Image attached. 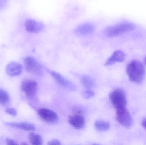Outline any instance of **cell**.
Masks as SVG:
<instances>
[{
    "instance_id": "obj_23",
    "label": "cell",
    "mask_w": 146,
    "mask_h": 145,
    "mask_svg": "<svg viewBox=\"0 0 146 145\" xmlns=\"http://www.w3.org/2000/svg\"><path fill=\"white\" fill-rule=\"evenodd\" d=\"M142 125L144 128L146 129V118L143 120L142 122Z\"/></svg>"
},
{
    "instance_id": "obj_12",
    "label": "cell",
    "mask_w": 146,
    "mask_h": 145,
    "mask_svg": "<svg viewBox=\"0 0 146 145\" xmlns=\"http://www.w3.org/2000/svg\"><path fill=\"white\" fill-rule=\"evenodd\" d=\"M95 27L91 23H86L82 24L76 29L75 32L80 35H86L93 32Z\"/></svg>"
},
{
    "instance_id": "obj_11",
    "label": "cell",
    "mask_w": 146,
    "mask_h": 145,
    "mask_svg": "<svg viewBox=\"0 0 146 145\" xmlns=\"http://www.w3.org/2000/svg\"><path fill=\"white\" fill-rule=\"evenodd\" d=\"M23 70L22 65L19 63L12 62L6 67V72L10 76H16L21 73Z\"/></svg>"
},
{
    "instance_id": "obj_9",
    "label": "cell",
    "mask_w": 146,
    "mask_h": 145,
    "mask_svg": "<svg viewBox=\"0 0 146 145\" xmlns=\"http://www.w3.org/2000/svg\"><path fill=\"white\" fill-rule=\"evenodd\" d=\"M25 26L27 31L31 33H38L44 29V25L42 23L33 19L26 20Z\"/></svg>"
},
{
    "instance_id": "obj_4",
    "label": "cell",
    "mask_w": 146,
    "mask_h": 145,
    "mask_svg": "<svg viewBox=\"0 0 146 145\" xmlns=\"http://www.w3.org/2000/svg\"><path fill=\"white\" fill-rule=\"evenodd\" d=\"M24 65L26 70L31 74L38 75L43 74L42 66L32 57H26L24 60Z\"/></svg>"
},
{
    "instance_id": "obj_6",
    "label": "cell",
    "mask_w": 146,
    "mask_h": 145,
    "mask_svg": "<svg viewBox=\"0 0 146 145\" xmlns=\"http://www.w3.org/2000/svg\"><path fill=\"white\" fill-rule=\"evenodd\" d=\"M21 88L27 97L29 98H33L35 97L36 94L38 85L35 81L26 80L22 82Z\"/></svg>"
},
{
    "instance_id": "obj_5",
    "label": "cell",
    "mask_w": 146,
    "mask_h": 145,
    "mask_svg": "<svg viewBox=\"0 0 146 145\" xmlns=\"http://www.w3.org/2000/svg\"><path fill=\"white\" fill-rule=\"evenodd\" d=\"M116 119L125 127L129 128L133 125V118L126 107L117 110Z\"/></svg>"
},
{
    "instance_id": "obj_18",
    "label": "cell",
    "mask_w": 146,
    "mask_h": 145,
    "mask_svg": "<svg viewBox=\"0 0 146 145\" xmlns=\"http://www.w3.org/2000/svg\"><path fill=\"white\" fill-rule=\"evenodd\" d=\"M9 97L7 92L2 89H0V104H6L9 100Z\"/></svg>"
},
{
    "instance_id": "obj_22",
    "label": "cell",
    "mask_w": 146,
    "mask_h": 145,
    "mask_svg": "<svg viewBox=\"0 0 146 145\" xmlns=\"http://www.w3.org/2000/svg\"><path fill=\"white\" fill-rule=\"evenodd\" d=\"M6 143L7 145H18V143L15 142V140H13L10 139H7L6 140Z\"/></svg>"
},
{
    "instance_id": "obj_21",
    "label": "cell",
    "mask_w": 146,
    "mask_h": 145,
    "mask_svg": "<svg viewBox=\"0 0 146 145\" xmlns=\"http://www.w3.org/2000/svg\"><path fill=\"white\" fill-rule=\"evenodd\" d=\"M48 145H61L60 142L57 140H53L51 141H49Z\"/></svg>"
},
{
    "instance_id": "obj_16",
    "label": "cell",
    "mask_w": 146,
    "mask_h": 145,
    "mask_svg": "<svg viewBox=\"0 0 146 145\" xmlns=\"http://www.w3.org/2000/svg\"><path fill=\"white\" fill-rule=\"evenodd\" d=\"M94 126L96 129L100 131L108 130L110 127V124L108 122L102 120H97L94 123Z\"/></svg>"
},
{
    "instance_id": "obj_1",
    "label": "cell",
    "mask_w": 146,
    "mask_h": 145,
    "mask_svg": "<svg viewBox=\"0 0 146 145\" xmlns=\"http://www.w3.org/2000/svg\"><path fill=\"white\" fill-rule=\"evenodd\" d=\"M127 75L130 81L135 83H140L143 81L145 74V67L137 60H132L127 66Z\"/></svg>"
},
{
    "instance_id": "obj_24",
    "label": "cell",
    "mask_w": 146,
    "mask_h": 145,
    "mask_svg": "<svg viewBox=\"0 0 146 145\" xmlns=\"http://www.w3.org/2000/svg\"><path fill=\"white\" fill-rule=\"evenodd\" d=\"M144 63H145V64L146 65V56L145 58V59H144Z\"/></svg>"
},
{
    "instance_id": "obj_17",
    "label": "cell",
    "mask_w": 146,
    "mask_h": 145,
    "mask_svg": "<svg viewBox=\"0 0 146 145\" xmlns=\"http://www.w3.org/2000/svg\"><path fill=\"white\" fill-rule=\"evenodd\" d=\"M29 139L31 144L33 145H42L43 140L39 135L34 133H31L29 135Z\"/></svg>"
},
{
    "instance_id": "obj_10",
    "label": "cell",
    "mask_w": 146,
    "mask_h": 145,
    "mask_svg": "<svg viewBox=\"0 0 146 145\" xmlns=\"http://www.w3.org/2000/svg\"><path fill=\"white\" fill-rule=\"evenodd\" d=\"M126 54L121 50L115 51L113 54L106 60L105 65L106 66L114 64L116 62H122L125 60Z\"/></svg>"
},
{
    "instance_id": "obj_7",
    "label": "cell",
    "mask_w": 146,
    "mask_h": 145,
    "mask_svg": "<svg viewBox=\"0 0 146 145\" xmlns=\"http://www.w3.org/2000/svg\"><path fill=\"white\" fill-rule=\"evenodd\" d=\"M38 115L44 121L55 124L59 121L58 115L54 112L47 108H42L38 111Z\"/></svg>"
},
{
    "instance_id": "obj_20",
    "label": "cell",
    "mask_w": 146,
    "mask_h": 145,
    "mask_svg": "<svg viewBox=\"0 0 146 145\" xmlns=\"http://www.w3.org/2000/svg\"><path fill=\"white\" fill-rule=\"evenodd\" d=\"M6 112L7 114L12 116H16L17 115V111L13 108H7L6 109Z\"/></svg>"
},
{
    "instance_id": "obj_2",
    "label": "cell",
    "mask_w": 146,
    "mask_h": 145,
    "mask_svg": "<svg viewBox=\"0 0 146 145\" xmlns=\"http://www.w3.org/2000/svg\"><path fill=\"white\" fill-rule=\"evenodd\" d=\"M135 28L134 25L132 23L122 22L107 27L105 30V34L108 37H115L132 31L134 30Z\"/></svg>"
},
{
    "instance_id": "obj_8",
    "label": "cell",
    "mask_w": 146,
    "mask_h": 145,
    "mask_svg": "<svg viewBox=\"0 0 146 145\" xmlns=\"http://www.w3.org/2000/svg\"><path fill=\"white\" fill-rule=\"evenodd\" d=\"M50 75L55 81L61 86L69 90L74 91L76 89V87L69 80L62 76V75L54 71L50 72Z\"/></svg>"
},
{
    "instance_id": "obj_3",
    "label": "cell",
    "mask_w": 146,
    "mask_h": 145,
    "mask_svg": "<svg viewBox=\"0 0 146 145\" xmlns=\"http://www.w3.org/2000/svg\"><path fill=\"white\" fill-rule=\"evenodd\" d=\"M110 98L116 110L126 108L127 98L125 93L122 89H117L113 90L110 94Z\"/></svg>"
},
{
    "instance_id": "obj_15",
    "label": "cell",
    "mask_w": 146,
    "mask_h": 145,
    "mask_svg": "<svg viewBox=\"0 0 146 145\" xmlns=\"http://www.w3.org/2000/svg\"><path fill=\"white\" fill-rule=\"evenodd\" d=\"M81 82L86 89H92L94 87L95 84L92 78L87 75L82 77L81 79Z\"/></svg>"
},
{
    "instance_id": "obj_19",
    "label": "cell",
    "mask_w": 146,
    "mask_h": 145,
    "mask_svg": "<svg viewBox=\"0 0 146 145\" xmlns=\"http://www.w3.org/2000/svg\"><path fill=\"white\" fill-rule=\"evenodd\" d=\"M82 95L84 98L89 99L94 97V93L91 89H86L82 92Z\"/></svg>"
},
{
    "instance_id": "obj_14",
    "label": "cell",
    "mask_w": 146,
    "mask_h": 145,
    "mask_svg": "<svg viewBox=\"0 0 146 145\" xmlns=\"http://www.w3.org/2000/svg\"><path fill=\"white\" fill-rule=\"evenodd\" d=\"M69 123L75 128L81 129L84 127L86 123L84 117L80 115H73L69 117Z\"/></svg>"
},
{
    "instance_id": "obj_13",
    "label": "cell",
    "mask_w": 146,
    "mask_h": 145,
    "mask_svg": "<svg viewBox=\"0 0 146 145\" xmlns=\"http://www.w3.org/2000/svg\"><path fill=\"white\" fill-rule=\"evenodd\" d=\"M5 124L9 127L22 129L25 131H33L35 130V127L33 124L26 122H7Z\"/></svg>"
}]
</instances>
